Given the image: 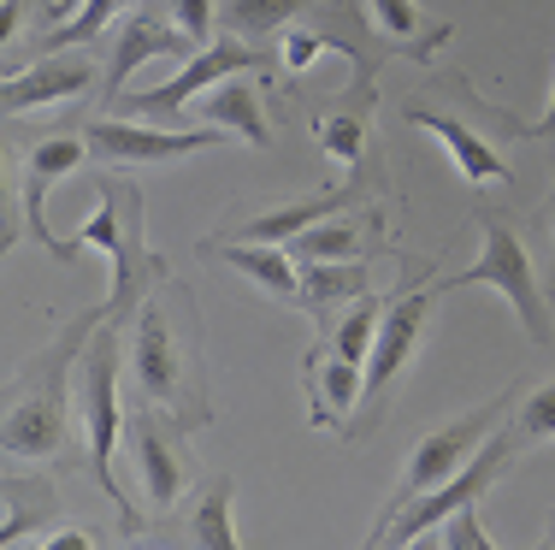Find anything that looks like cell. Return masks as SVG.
<instances>
[{
    "label": "cell",
    "mask_w": 555,
    "mask_h": 550,
    "mask_svg": "<svg viewBox=\"0 0 555 550\" xmlns=\"http://www.w3.org/2000/svg\"><path fill=\"white\" fill-rule=\"evenodd\" d=\"M301 7H313V0H231V30L248 36V42H260V36L284 30Z\"/></svg>",
    "instance_id": "25"
},
{
    "label": "cell",
    "mask_w": 555,
    "mask_h": 550,
    "mask_svg": "<svg viewBox=\"0 0 555 550\" xmlns=\"http://www.w3.org/2000/svg\"><path fill=\"white\" fill-rule=\"evenodd\" d=\"M125 438H130V456H137V474H142V491H149L154 509H171L183 491V456L171 450V432L154 421L149 409L125 421Z\"/></svg>",
    "instance_id": "15"
},
{
    "label": "cell",
    "mask_w": 555,
    "mask_h": 550,
    "mask_svg": "<svg viewBox=\"0 0 555 550\" xmlns=\"http://www.w3.org/2000/svg\"><path fill=\"white\" fill-rule=\"evenodd\" d=\"M95 84V65L77 60V54H36L24 60L18 72L7 77V113H30L48 107V101H72Z\"/></svg>",
    "instance_id": "14"
},
{
    "label": "cell",
    "mask_w": 555,
    "mask_h": 550,
    "mask_svg": "<svg viewBox=\"0 0 555 550\" xmlns=\"http://www.w3.org/2000/svg\"><path fill=\"white\" fill-rule=\"evenodd\" d=\"M520 137H555V89H550V107L538 113L532 125H520Z\"/></svg>",
    "instance_id": "35"
},
{
    "label": "cell",
    "mask_w": 555,
    "mask_h": 550,
    "mask_svg": "<svg viewBox=\"0 0 555 550\" xmlns=\"http://www.w3.org/2000/svg\"><path fill=\"white\" fill-rule=\"evenodd\" d=\"M514 391H520V385L496 391V397L485 402V409H473V414H461V421L438 426L431 438H420V450L408 456V468H402V486H396V497L385 503V515H378V527H390V521L402 515L408 503H420V497H426V491H438L443 479H455L461 468H467L473 456L485 450V438L496 432V421L514 409ZM378 527H373V533H378Z\"/></svg>",
    "instance_id": "4"
},
{
    "label": "cell",
    "mask_w": 555,
    "mask_h": 550,
    "mask_svg": "<svg viewBox=\"0 0 555 550\" xmlns=\"http://www.w3.org/2000/svg\"><path fill=\"white\" fill-rule=\"evenodd\" d=\"M95 161H130V166H154V161H183V154H214L224 142H236L231 130L207 125V130H160V125H125V119H95L83 130Z\"/></svg>",
    "instance_id": "11"
},
{
    "label": "cell",
    "mask_w": 555,
    "mask_h": 550,
    "mask_svg": "<svg viewBox=\"0 0 555 550\" xmlns=\"http://www.w3.org/2000/svg\"><path fill=\"white\" fill-rule=\"evenodd\" d=\"M479 226H485L479 260L461 267L455 279H443L438 291L449 296V291H467V284H485V291L508 296V308L520 314V325H526L532 344H550V303H544V291H538V272H532V260H526V243L514 238V226L502 214H479Z\"/></svg>",
    "instance_id": "5"
},
{
    "label": "cell",
    "mask_w": 555,
    "mask_h": 550,
    "mask_svg": "<svg viewBox=\"0 0 555 550\" xmlns=\"http://www.w3.org/2000/svg\"><path fill=\"white\" fill-rule=\"evenodd\" d=\"M289 248V243H284ZM278 243H236V248H214V255L224 260V267H236V272H248V279L260 284V291L272 296V303H301V279L289 272V255Z\"/></svg>",
    "instance_id": "18"
},
{
    "label": "cell",
    "mask_w": 555,
    "mask_h": 550,
    "mask_svg": "<svg viewBox=\"0 0 555 550\" xmlns=\"http://www.w3.org/2000/svg\"><path fill=\"white\" fill-rule=\"evenodd\" d=\"M83 243H101L113 255V303L107 320H125L137 308V296H149L142 284L160 272V260L149 255V226H142V195L125 178H101V214L77 231Z\"/></svg>",
    "instance_id": "3"
},
{
    "label": "cell",
    "mask_w": 555,
    "mask_h": 550,
    "mask_svg": "<svg viewBox=\"0 0 555 550\" xmlns=\"http://www.w3.org/2000/svg\"><path fill=\"white\" fill-rule=\"evenodd\" d=\"M378 320H385V308H378V296H361V303L349 308V320L337 325V356L366 367V356H373L378 344Z\"/></svg>",
    "instance_id": "26"
},
{
    "label": "cell",
    "mask_w": 555,
    "mask_h": 550,
    "mask_svg": "<svg viewBox=\"0 0 555 550\" xmlns=\"http://www.w3.org/2000/svg\"><path fill=\"white\" fill-rule=\"evenodd\" d=\"M366 7H373V18L385 24L396 42H414V30H420V7H414V0H366Z\"/></svg>",
    "instance_id": "31"
},
{
    "label": "cell",
    "mask_w": 555,
    "mask_h": 550,
    "mask_svg": "<svg viewBox=\"0 0 555 550\" xmlns=\"http://www.w3.org/2000/svg\"><path fill=\"white\" fill-rule=\"evenodd\" d=\"M320 54H325V36H313V30H289V36H284V54H278V60H284L289 72H308V65L320 60Z\"/></svg>",
    "instance_id": "32"
},
{
    "label": "cell",
    "mask_w": 555,
    "mask_h": 550,
    "mask_svg": "<svg viewBox=\"0 0 555 550\" xmlns=\"http://www.w3.org/2000/svg\"><path fill=\"white\" fill-rule=\"evenodd\" d=\"M354 190H325V195H301V202H289V207H267V214H255L243 226V238L248 243H289L296 231H308V226H320V219H332L343 202H349Z\"/></svg>",
    "instance_id": "17"
},
{
    "label": "cell",
    "mask_w": 555,
    "mask_h": 550,
    "mask_svg": "<svg viewBox=\"0 0 555 550\" xmlns=\"http://www.w3.org/2000/svg\"><path fill=\"white\" fill-rule=\"evenodd\" d=\"M178 54H195V36H190V30L166 24L160 12H130V18H125V30H118L113 60H107V84H101L107 107H118L125 84H130V77H137L149 60H178Z\"/></svg>",
    "instance_id": "12"
},
{
    "label": "cell",
    "mask_w": 555,
    "mask_h": 550,
    "mask_svg": "<svg viewBox=\"0 0 555 550\" xmlns=\"http://www.w3.org/2000/svg\"><path fill=\"white\" fill-rule=\"evenodd\" d=\"M101 539L95 533H83V527H72V533H54V539H48V550H95Z\"/></svg>",
    "instance_id": "33"
},
{
    "label": "cell",
    "mask_w": 555,
    "mask_h": 550,
    "mask_svg": "<svg viewBox=\"0 0 555 550\" xmlns=\"http://www.w3.org/2000/svg\"><path fill=\"white\" fill-rule=\"evenodd\" d=\"M202 101H207V107H202L207 125L231 130V137L248 142V149H272V125H267V113H260V89H255V84H243V77H224V84H214Z\"/></svg>",
    "instance_id": "16"
},
{
    "label": "cell",
    "mask_w": 555,
    "mask_h": 550,
    "mask_svg": "<svg viewBox=\"0 0 555 550\" xmlns=\"http://www.w3.org/2000/svg\"><path fill=\"white\" fill-rule=\"evenodd\" d=\"M101 320H107V314H83V320L36 361L30 385L18 391V402H12V414H7V456H24V462L60 456V444H65V367L77 361L83 337L95 332Z\"/></svg>",
    "instance_id": "2"
},
{
    "label": "cell",
    "mask_w": 555,
    "mask_h": 550,
    "mask_svg": "<svg viewBox=\"0 0 555 550\" xmlns=\"http://www.w3.org/2000/svg\"><path fill=\"white\" fill-rule=\"evenodd\" d=\"M550 284H555V272H550Z\"/></svg>",
    "instance_id": "37"
},
{
    "label": "cell",
    "mask_w": 555,
    "mask_h": 550,
    "mask_svg": "<svg viewBox=\"0 0 555 550\" xmlns=\"http://www.w3.org/2000/svg\"><path fill=\"white\" fill-rule=\"evenodd\" d=\"M443 550H491L496 539L485 533V515H479V503H467V509H455V515L443 521Z\"/></svg>",
    "instance_id": "28"
},
{
    "label": "cell",
    "mask_w": 555,
    "mask_h": 550,
    "mask_svg": "<svg viewBox=\"0 0 555 550\" xmlns=\"http://www.w3.org/2000/svg\"><path fill=\"white\" fill-rule=\"evenodd\" d=\"M83 414H89V474L95 486L118 503L125 527H137V509H130L125 486L113 479V450L125 438V414H118V337L113 320L95 325V344H83Z\"/></svg>",
    "instance_id": "7"
},
{
    "label": "cell",
    "mask_w": 555,
    "mask_h": 550,
    "mask_svg": "<svg viewBox=\"0 0 555 550\" xmlns=\"http://www.w3.org/2000/svg\"><path fill=\"white\" fill-rule=\"evenodd\" d=\"M54 12H65V18L42 36V48H36V54H72V48L95 42V36L118 18V12H125V0H65V7H54ZM36 54H30V60H36Z\"/></svg>",
    "instance_id": "19"
},
{
    "label": "cell",
    "mask_w": 555,
    "mask_h": 550,
    "mask_svg": "<svg viewBox=\"0 0 555 550\" xmlns=\"http://www.w3.org/2000/svg\"><path fill=\"white\" fill-rule=\"evenodd\" d=\"M260 54L248 48V36H219L214 48H207L202 60H190L171 84L160 89H142V95H118V107L113 113H149V119H171V113H183L195 95H207L214 84H224V77H236V72H255Z\"/></svg>",
    "instance_id": "9"
},
{
    "label": "cell",
    "mask_w": 555,
    "mask_h": 550,
    "mask_svg": "<svg viewBox=\"0 0 555 550\" xmlns=\"http://www.w3.org/2000/svg\"><path fill=\"white\" fill-rule=\"evenodd\" d=\"M320 142H325V154H337L343 166H361V149H366L361 113H337V119H320Z\"/></svg>",
    "instance_id": "27"
},
{
    "label": "cell",
    "mask_w": 555,
    "mask_h": 550,
    "mask_svg": "<svg viewBox=\"0 0 555 550\" xmlns=\"http://www.w3.org/2000/svg\"><path fill=\"white\" fill-rule=\"evenodd\" d=\"M438 284H420V291H402V303H390L385 308V320H378V344H373V356H366V414L354 421L349 438H366V432L378 426V414H385V397H390V385H396V373H402L408 361H414V349H420V332H426V320H431V308H438Z\"/></svg>",
    "instance_id": "8"
},
{
    "label": "cell",
    "mask_w": 555,
    "mask_h": 550,
    "mask_svg": "<svg viewBox=\"0 0 555 550\" xmlns=\"http://www.w3.org/2000/svg\"><path fill=\"white\" fill-rule=\"evenodd\" d=\"M544 545H550V550H555V515H550V539H544Z\"/></svg>",
    "instance_id": "36"
},
{
    "label": "cell",
    "mask_w": 555,
    "mask_h": 550,
    "mask_svg": "<svg viewBox=\"0 0 555 550\" xmlns=\"http://www.w3.org/2000/svg\"><path fill=\"white\" fill-rule=\"evenodd\" d=\"M361 397H366V367H354L343 356L325 361L320 367V409H313V421H343Z\"/></svg>",
    "instance_id": "22"
},
{
    "label": "cell",
    "mask_w": 555,
    "mask_h": 550,
    "mask_svg": "<svg viewBox=\"0 0 555 550\" xmlns=\"http://www.w3.org/2000/svg\"><path fill=\"white\" fill-rule=\"evenodd\" d=\"M231 479H214L207 486V497L195 503V545H207V550H236V527H231Z\"/></svg>",
    "instance_id": "23"
},
{
    "label": "cell",
    "mask_w": 555,
    "mask_h": 550,
    "mask_svg": "<svg viewBox=\"0 0 555 550\" xmlns=\"http://www.w3.org/2000/svg\"><path fill=\"white\" fill-rule=\"evenodd\" d=\"M301 296H308L313 308L361 303V296H366V272L349 267V260H308V272H301Z\"/></svg>",
    "instance_id": "20"
},
{
    "label": "cell",
    "mask_w": 555,
    "mask_h": 550,
    "mask_svg": "<svg viewBox=\"0 0 555 550\" xmlns=\"http://www.w3.org/2000/svg\"><path fill=\"white\" fill-rule=\"evenodd\" d=\"M130 367H137V385L149 402H166L178 409L183 426H202L207 414V397H202V349L190 356L178 332H171V314L160 296L137 308V332H130Z\"/></svg>",
    "instance_id": "1"
},
{
    "label": "cell",
    "mask_w": 555,
    "mask_h": 550,
    "mask_svg": "<svg viewBox=\"0 0 555 550\" xmlns=\"http://www.w3.org/2000/svg\"><path fill=\"white\" fill-rule=\"evenodd\" d=\"M89 161V142H77V137H48V142H36L30 154H24V190H18V207H24V219L18 226H7V243L18 238V231H30L42 248H54V255L72 267L77 255H83V238H54V226L42 219V202H48V183H60L65 172H77V166Z\"/></svg>",
    "instance_id": "10"
},
{
    "label": "cell",
    "mask_w": 555,
    "mask_h": 550,
    "mask_svg": "<svg viewBox=\"0 0 555 550\" xmlns=\"http://www.w3.org/2000/svg\"><path fill=\"white\" fill-rule=\"evenodd\" d=\"M18 18H24V0H0V42L18 36Z\"/></svg>",
    "instance_id": "34"
},
{
    "label": "cell",
    "mask_w": 555,
    "mask_h": 550,
    "mask_svg": "<svg viewBox=\"0 0 555 550\" xmlns=\"http://www.w3.org/2000/svg\"><path fill=\"white\" fill-rule=\"evenodd\" d=\"M289 255H301V260H354L361 255V238H354L349 226H337V214H332V219H320V226L296 231V238H289Z\"/></svg>",
    "instance_id": "24"
},
{
    "label": "cell",
    "mask_w": 555,
    "mask_h": 550,
    "mask_svg": "<svg viewBox=\"0 0 555 550\" xmlns=\"http://www.w3.org/2000/svg\"><path fill=\"white\" fill-rule=\"evenodd\" d=\"M520 450H526V438H520V432H514V426H508V432H491V438H485V450L473 456V462L461 468L455 479H443L438 491H426V497H420V503H408L402 515L390 521V527L366 533V545H414L420 533L443 527V521L455 515V509L479 503V497L491 491L496 479H502V474H508V468H514V456H520Z\"/></svg>",
    "instance_id": "6"
},
{
    "label": "cell",
    "mask_w": 555,
    "mask_h": 550,
    "mask_svg": "<svg viewBox=\"0 0 555 550\" xmlns=\"http://www.w3.org/2000/svg\"><path fill=\"white\" fill-rule=\"evenodd\" d=\"M408 125H420V130H431V137L443 142V154L455 161V172L467 178V183H508L514 178V166L502 161V154L491 149V142L479 137L473 125H461V119H449V113L438 107H426V101H408Z\"/></svg>",
    "instance_id": "13"
},
{
    "label": "cell",
    "mask_w": 555,
    "mask_h": 550,
    "mask_svg": "<svg viewBox=\"0 0 555 550\" xmlns=\"http://www.w3.org/2000/svg\"><path fill=\"white\" fill-rule=\"evenodd\" d=\"M171 24L195 36V48H214V0H171Z\"/></svg>",
    "instance_id": "30"
},
{
    "label": "cell",
    "mask_w": 555,
    "mask_h": 550,
    "mask_svg": "<svg viewBox=\"0 0 555 550\" xmlns=\"http://www.w3.org/2000/svg\"><path fill=\"white\" fill-rule=\"evenodd\" d=\"M54 521V497L42 491V479H7V521H0V545H18L24 533Z\"/></svg>",
    "instance_id": "21"
},
{
    "label": "cell",
    "mask_w": 555,
    "mask_h": 550,
    "mask_svg": "<svg viewBox=\"0 0 555 550\" xmlns=\"http://www.w3.org/2000/svg\"><path fill=\"white\" fill-rule=\"evenodd\" d=\"M514 432H520L526 444L555 438V379H550V385H538L532 397H526V409H520V421H514Z\"/></svg>",
    "instance_id": "29"
}]
</instances>
